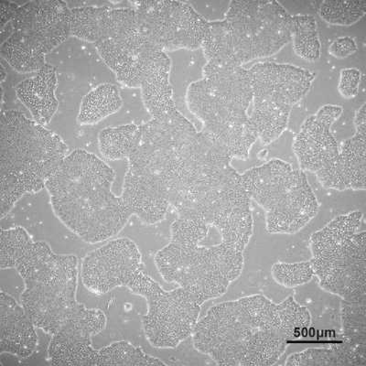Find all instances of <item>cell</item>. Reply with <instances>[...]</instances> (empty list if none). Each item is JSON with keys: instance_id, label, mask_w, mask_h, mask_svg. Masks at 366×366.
I'll use <instances>...</instances> for the list:
<instances>
[{"instance_id": "cell-1", "label": "cell", "mask_w": 366, "mask_h": 366, "mask_svg": "<svg viewBox=\"0 0 366 366\" xmlns=\"http://www.w3.org/2000/svg\"><path fill=\"white\" fill-rule=\"evenodd\" d=\"M230 156L201 132L183 146L169 183V206L179 218L217 229L222 242L237 247L254 234L251 199Z\"/></svg>"}, {"instance_id": "cell-2", "label": "cell", "mask_w": 366, "mask_h": 366, "mask_svg": "<svg viewBox=\"0 0 366 366\" xmlns=\"http://www.w3.org/2000/svg\"><path fill=\"white\" fill-rule=\"evenodd\" d=\"M194 348L220 365H273L290 339L277 305L256 294L215 304L198 320L192 335Z\"/></svg>"}, {"instance_id": "cell-3", "label": "cell", "mask_w": 366, "mask_h": 366, "mask_svg": "<svg viewBox=\"0 0 366 366\" xmlns=\"http://www.w3.org/2000/svg\"><path fill=\"white\" fill-rule=\"evenodd\" d=\"M116 172L84 149L69 153L45 184L55 215L88 244L106 242L129 221L112 186Z\"/></svg>"}, {"instance_id": "cell-4", "label": "cell", "mask_w": 366, "mask_h": 366, "mask_svg": "<svg viewBox=\"0 0 366 366\" xmlns=\"http://www.w3.org/2000/svg\"><path fill=\"white\" fill-rule=\"evenodd\" d=\"M186 101L206 137L233 159L249 158L258 139L248 114L253 102L249 69L206 63L202 79L189 84Z\"/></svg>"}, {"instance_id": "cell-5", "label": "cell", "mask_w": 366, "mask_h": 366, "mask_svg": "<svg viewBox=\"0 0 366 366\" xmlns=\"http://www.w3.org/2000/svg\"><path fill=\"white\" fill-rule=\"evenodd\" d=\"M0 212L4 218L27 194L45 188L69 155L66 143L17 110L2 113L0 129Z\"/></svg>"}, {"instance_id": "cell-6", "label": "cell", "mask_w": 366, "mask_h": 366, "mask_svg": "<svg viewBox=\"0 0 366 366\" xmlns=\"http://www.w3.org/2000/svg\"><path fill=\"white\" fill-rule=\"evenodd\" d=\"M210 228L204 222L176 219L171 227V242L154 257L167 283L199 294L204 302L224 296L241 276L244 264V251L223 242L201 246Z\"/></svg>"}, {"instance_id": "cell-7", "label": "cell", "mask_w": 366, "mask_h": 366, "mask_svg": "<svg viewBox=\"0 0 366 366\" xmlns=\"http://www.w3.org/2000/svg\"><path fill=\"white\" fill-rule=\"evenodd\" d=\"M292 16L277 1H231L210 21L202 49L207 63L242 66L269 58L292 41Z\"/></svg>"}, {"instance_id": "cell-8", "label": "cell", "mask_w": 366, "mask_h": 366, "mask_svg": "<svg viewBox=\"0 0 366 366\" xmlns=\"http://www.w3.org/2000/svg\"><path fill=\"white\" fill-rule=\"evenodd\" d=\"M78 258L58 254L44 242L29 239L2 270L15 269L25 283L21 300L29 320L54 335L79 308Z\"/></svg>"}, {"instance_id": "cell-9", "label": "cell", "mask_w": 366, "mask_h": 366, "mask_svg": "<svg viewBox=\"0 0 366 366\" xmlns=\"http://www.w3.org/2000/svg\"><path fill=\"white\" fill-rule=\"evenodd\" d=\"M359 211L338 215L310 238L319 285L346 302L366 300V232Z\"/></svg>"}, {"instance_id": "cell-10", "label": "cell", "mask_w": 366, "mask_h": 366, "mask_svg": "<svg viewBox=\"0 0 366 366\" xmlns=\"http://www.w3.org/2000/svg\"><path fill=\"white\" fill-rule=\"evenodd\" d=\"M251 200L266 211L269 234H294L318 214L320 204L305 172L273 159L241 174Z\"/></svg>"}, {"instance_id": "cell-11", "label": "cell", "mask_w": 366, "mask_h": 366, "mask_svg": "<svg viewBox=\"0 0 366 366\" xmlns=\"http://www.w3.org/2000/svg\"><path fill=\"white\" fill-rule=\"evenodd\" d=\"M253 110L249 119L257 139L269 145L289 125L293 107L309 93L315 74L292 64L258 63L249 69Z\"/></svg>"}, {"instance_id": "cell-12", "label": "cell", "mask_w": 366, "mask_h": 366, "mask_svg": "<svg viewBox=\"0 0 366 366\" xmlns=\"http://www.w3.org/2000/svg\"><path fill=\"white\" fill-rule=\"evenodd\" d=\"M127 287L146 300L148 310L142 317L143 331L153 347L176 348L192 337L205 303L199 294L182 287L168 292L144 270Z\"/></svg>"}, {"instance_id": "cell-13", "label": "cell", "mask_w": 366, "mask_h": 366, "mask_svg": "<svg viewBox=\"0 0 366 366\" xmlns=\"http://www.w3.org/2000/svg\"><path fill=\"white\" fill-rule=\"evenodd\" d=\"M140 24L150 41L164 51L202 48L210 21L192 3L142 1L132 3Z\"/></svg>"}, {"instance_id": "cell-14", "label": "cell", "mask_w": 366, "mask_h": 366, "mask_svg": "<svg viewBox=\"0 0 366 366\" xmlns=\"http://www.w3.org/2000/svg\"><path fill=\"white\" fill-rule=\"evenodd\" d=\"M15 38L46 58L71 37V9L61 0L23 2L11 21L1 28V42Z\"/></svg>"}, {"instance_id": "cell-15", "label": "cell", "mask_w": 366, "mask_h": 366, "mask_svg": "<svg viewBox=\"0 0 366 366\" xmlns=\"http://www.w3.org/2000/svg\"><path fill=\"white\" fill-rule=\"evenodd\" d=\"M143 270L142 253L129 238H117L90 252L81 264L80 277L92 293L103 295L129 287Z\"/></svg>"}, {"instance_id": "cell-16", "label": "cell", "mask_w": 366, "mask_h": 366, "mask_svg": "<svg viewBox=\"0 0 366 366\" xmlns=\"http://www.w3.org/2000/svg\"><path fill=\"white\" fill-rule=\"evenodd\" d=\"M107 325L101 309H87L81 304L76 312L51 335L48 359L54 365H92L97 350L92 345L94 336Z\"/></svg>"}, {"instance_id": "cell-17", "label": "cell", "mask_w": 366, "mask_h": 366, "mask_svg": "<svg viewBox=\"0 0 366 366\" xmlns=\"http://www.w3.org/2000/svg\"><path fill=\"white\" fill-rule=\"evenodd\" d=\"M342 112L341 106L325 104L304 121L293 142L302 171L317 173L337 159L340 146L331 129Z\"/></svg>"}, {"instance_id": "cell-18", "label": "cell", "mask_w": 366, "mask_h": 366, "mask_svg": "<svg viewBox=\"0 0 366 366\" xmlns=\"http://www.w3.org/2000/svg\"><path fill=\"white\" fill-rule=\"evenodd\" d=\"M121 204L129 218L136 215L147 224L164 220L169 206V186L145 166L129 162Z\"/></svg>"}, {"instance_id": "cell-19", "label": "cell", "mask_w": 366, "mask_h": 366, "mask_svg": "<svg viewBox=\"0 0 366 366\" xmlns=\"http://www.w3.org/2000/svg\"><path fill=\"white\" fill-rule=\"evenodd\" d=\"M322 187L343 192L365 191L366 188V129L340 145L337 159L328 168L315 173Z\"/></svg>"}, {"instance_id": "cell-20", "label": "cell", "mask_w": 366, "mask_h": 366, "mask_svg": "<svg viewBox=\"0 0 366 366\" xmlns=\"http://www.w3.org/2000/svg\"><path fill=\"white\" fill-rule=\"evenodd\" d=\"M36 326L22 305L8 293L0 294V352L29 358L37 347Z\"/></svg>"}, {"instance_id": "cell-21", "label": "cell", "mask_w": 366, "mask_h": 366, "mask_svg": "<svg viewBox=\"0 0 366 366\" xmlns=\"http://www.w3.org/2000/svg\"><path fill=\"white\" fill-rule=\"evenodd\" d=\"M96 48L104 64L117 75V79L129 88H140L149 74L162 65L172 64L166 51L160 50L145 57L132 56L109 39L98 42Z\"/></svg>"}, {"instance_id": "cell-22", "label": "cell", "mask_w": 366, "mask_h": 366, "mask_svg": "<svg viewBox=\"0 0 366 366\" xmlns=\"http://www.w3.org/2000/svg\"><path fill=\"white\" fill-rule=\"evenodd\" d=\"M58 78L56 68L46 64L41 71L19 83L16 97L29 111L32 119L45 127L56 114Z\"/></svg>"}, {"instance_id": "cell-23", "label": "cell", "mask_w": 366, "mask_h": 366, "mask_svg": "<svg viewBox=\"0 0 366 366\" xmlns=\"http://www.w3.org/2000/svg\"><path fill=\"white\" fill-rule=\"evenodd\" d=\"M70 9L71 37L94 44L109 39L111 6H75Z\"/></svg>"}, {"instance_id": "cell-24", "label": "cell", "mask_w": 366, "mask_h": 366, "mask_svg": "<svg viewBox=\"0 0 366 366\" xmlns=\"http://www.w3.org/2000/svg\"><path fill=\"white\" fill-rule=\"evenodd\" d=\"M366 355L360 348L342 341L331 348H310L290 355L285 365H362Z\"/></svg>"}, {"instance_id": "cell-25", "label": "cell", "mask_w": 366, "mask_h": 366, "mask_svg": "<svg viewBox=\"0 0 366 366\" xmlns=\"http://www.w3.org/2000/svg\"><path fill=\"white\" fill-rule=\"evenodd\" d=\"M123 99L116 84H99L81 100L78 121L81 125H94L120 110Z\"/></svg>"}, {"instance_id": "cell-26", "label": "cell", "mask_w": 366, "mask_h": 366, "mask_svg": "<svg viewBox=\"0 0 366 366\" xmlns=\"http://www.w3.org/2000/svg\"><path fill=\"white\" fill-rule=\"evenodd\" d=\"M172 64L156 69L146 77L140 86L145 109L152 117L162 116L176 109L173 89L169 81Z\"/></svg>"}, {"instance_id": "cell-27", "label": "cell", "mask_w": 366, "mask_h": 366, "mask_svg": "<svg viewBox=\"0 0 366 366\" xmlns=\"http://www.w3.org/2000/svg\"><path fill=\"white\" fill-rule=\"evenodd\" d=\"M139 126L127 124L114 127H106L98 136V147L101 154L109 160L129 159L136 145Z\"/></svg>"}, {"instance_id": "cell-28", "label": "cell", "mask_w": 366, "mask_h": 366, "mask_svg": "<svg viewBox=\"0 0 366 366\" xmlns=\"http://www.w3.org/2000/svg\"><path fill=\"white\" fill-rule=\"evenodd\" d=\"M92 365H167L166 362L154 356L146 354L140 347H136L127 341L113 342L112 345L97 350Z\"/></svg>"}, {"instance_id": "cell-29", "label": "cell", "mask_w": 366, "mask_h": 366, "mask_svg": "<svg viewBox=\"0 0 366 366\" xmlns=\"http://www.w3.org/2000/svg\"><path fill=\"white\" fill-rule=\"evenodd\" d=\"M292 41L297 56L308 61H318L322 52L318 25L312 15L292 16Z\"/></svg>"}, {"instance_id": "cell-30", "label": "cell", "mask_w": 366, "mask_h": 366, "mask_svg": "<svg viewBox=\"0 0 366 366\" xmlns=\"http://www.w3.org/2000/svg\"><path fill=\"white\" fill-rule=\"evenodd\" d=\"M342 337L356 347L366 348V300L341 303Z\"/></svg>"}, {"instance_id": "cell-31", "label": "cell", "mask_w": 366, "mask_h": 366, "mask_svg": "<svg viewBox=\"0 0 366 366\" xmlns=\"http://www.w3.org/2000/svg\"><path fill=\"white\" fill-rule=\"evenodd\" d=\"M277 305L280 318L290 341L307 335L312 323V313L290 295Z\"/></svg>"}, {"instance_id": "cell-32", "label": "cell", "mask_w": 366, "mask_h": 366, "mask_svg": "<svg viewBox=\"0 0 366 366\" xmlns=\"http://www.w3.org/2000/svg\"><path fill=\"white\" fill-rule=\"evenodd\" d=\"M366 13L365 1L326 0L320 6V17L328 24L351 26L361 21Z\"/></svg>"}, {"instance_id": "cell-33", "label": "cell", "mask_w": 366, "mask_h": 366, "mask_svg": "<svg viewBox=\"0 0 366 366\" xmlns=\"http://www.w3.org/2000/svg\"><path fill=\"white\" fill-rule=\"evenodd\" d=\"M271 274L279 285L293 289L308 284L315 277V269L310 261L297 263H274Z\"/></svg>"}, {"instance_id": "cell-34", "label": "cell", "mask_w": 366, "mask_h": 366, "mask_svg": "<svg viewBox=\"0 0 366 366\" xmlns=\"http://www.w3.org/2000/svg\"><path fill=\"white\" fill-rule=\"evenodd\" d=\"M362 79L361 71L357 68H345L341 71L338 86L339 93L346 99H351L358 94Z\"/></svg>"}, {"instance_id": "cell-35", "label": "cell", "mask_w": 366, "mask_h": 366, "mask_svg": "<svg viewBox=\"0 0 366 366\" xmlns=\"http://www.w3.org/2000/svg\"><path fill=\"white\" fill-rule=\"evenodd\" d=\"M358 50L357 44L351 36H342L335 39L329 47V54L337 59H346Z\"/></svg>"}, {"instance_id": "cell-36", "label": "cell", "mask_w": 366, "mask_h": 366, "mask_svg": "<svg viewBox=\"0 0 366 366\" xmlns=\"http://www.w3.org/2000/svg\"><path fill=\"white\" fill-rule=\"evenodd\" d=\"M0 5H1V19H0V22H1V28H3L14 17L15 12L17 11L19 6L18 3L6 1L0 2Z\"/></svg>"}]
</instances>
